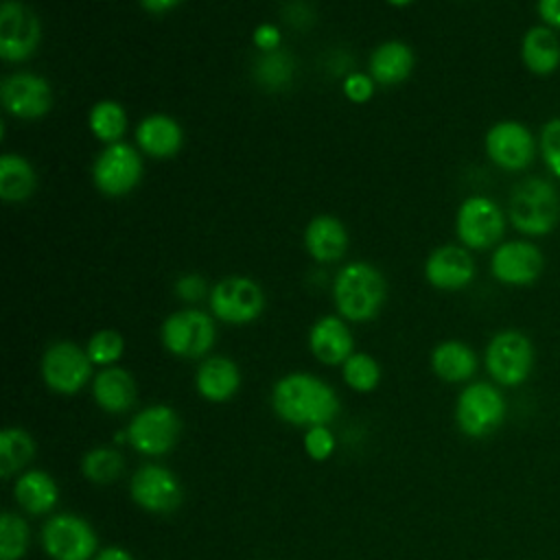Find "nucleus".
Wrapping results in <instances>:
<instances>
[{"mask_svg":"<svg viewBox=\"0 0 560 560\" xmlns=\"http://www.w3.org/2000/svg\"><path fill=\"white\" fill-rule=\"evenodd\" d=\"M273 413L291 427L330 424L339 409V396L330 383L308 372H291L271 387Z\"/></svg>","mask_w":560,"mask_h":560,"instance_id":"obj_1","label":"nucleus"},{"mask_svg":"<svg viewBox=\"0 0 560 560\" xmlns=\"http://www.w3.org/2000/svg\"><path fill=\"white\" fill-rule=\"evenodd\" d=\"M505 214L521 236H547L560 223V190L551 179L529 175L510 190Z\"/></svg>","mask_w":560,"mask_h":560,"instance_id":"obj_2","label":"nucleus"},{"mask_svg":"<svg viewBox=\"0 0 560 560\" xmlns=\"http://www.w3.org/2000/svg\"><path fill=\"white\" fill-rule=\"evenodd\" d=\"M387 298L383 273L363 260L341 267L332 282V300L346 322L374 319Z\"/></svg>","mask_w":560,"mask_h":560,"instance_id":"obj_3","label":"nucleus"},{"mask_svg":"<svg viewBox=\"0 0 560 560\" xmlns=\"http://www.w3.org/2000/svg\"><path fill=\"white\" fill-rule=\"evenodd\" d=\"M508 413V402L497 383L472 381L464 385L455 400V424L472 440H486L499 431Z\"/></svg>","mask_w":560,"mask_h":560,"instance_id":"obj_4","label":"nucleus"},{"mask_svg":"<svg viewBox=\"0 0 560 560\" xmlns=\"http://www.w3.org/2000/svg\"><path fill=\"white\" fill-rule=\"evenodd\" d=\"M536 363V350L532 339L516 330L505 328L490 337L486 350H483V365L490 374L492 383L499 387H518L523 385Z\"/></svg>","mask_w":560,"mask_h":560,"instance_id":"obj_5","label":"nucleus"},{"mask_svg":"<svg viewBox=\"0 0 560 560\" xmlns=\"http://www.w3.org/2000/svg\"><path fill=\"white\" fill-rule=\"evenodd\" d=\"M505 225V210L486 195L466 197L455 214V234L459 243L470 252L497 247L503 241Z\"/></svg>","mask_w":560,"mask_h":560,"instance_id":"obj_6","label":"nucleus"},{"mask_svg":"<svg viewBox=\"0 0 560 560\" xmlns=\"http://www.w3.org/2000/svg\"><path fill=\"white\" fill-rule=\"evenodd\" d=\"M127 444L147 457H162L175 448L182 435L179 413L164 402L147 405L129 420Z\"/></svg>","mask_w":560,"mask_h":560,"instance_id":"obj_7","label":"nucleus"},{"mask_svg":"<svg viewBox=\"0 0 560 560\" xmlns=\"http://www.w3.org/2000/svg\"><path fill=\"white\" fill-rule=\"evenodd\" d=\"M217 339L214 319L199 308L171 313L160 326V341L173 357L206 359Z\"/></svg>","mask_w":560,"mask_h":560,"instance_id":"obj_8","label":"nucleus"},{"mask_svg":"<svg viewBox=\"0 0 560 560\" xmlns=\"http://www.w3.org/2000/svg\"><path fill=\"white\" fill-rule=\"evenodd\" d=\"M42 549L50 560H94L98 536L79 514L59 512L42 525Z\"/></svg>","mask_w":560,"mask_h":560,"instance_id":"obj_9","label":"nucleus"},{"mask_svg":"<svg viewBox=\"0 0 560 560\" xmlns=\"http://www.w3.org/2000/svg\"><path fill=\"white\" fill-rule=\"evenodd\" d=\"M488 160L505 173L527 171L538 155V138L521 120H499L483 136Z\"/></svg>","mask_w":560,"mask_h":560,"instance_id":"obj_10","label":"nucleus"},{"mask_svg":"<svg viewBox=\"0 0 560 560\" xmlns=\"http://www.w3.org/2000/svg\"><path fill=\"white\" fill-rule=\"evenodd\" d=\"M92 361L85 348L74 341L61 339L50 343L42 354V378L55 394L72 396L79 394L92 378Z\"/></svg>","mask_w":560,"mask_h":560,"instance_id":"obj_11","label":"nucleus"},{"mask_svg":"<svg viewBox=\"0 0 560 560\" xmlns=\"http://www.w3.org/2000/svg\"><path fill=\"white\" fill-rule=\"evenodd\" d=\"M210 311L217 319L243 326L260 317L265 308V293L258 282L245 276H228L210 289Z\"/></svg>","mask_w":560,"mask_h":560,"instance_id":"obj_12","label":"nucleus"},{"mask_svg":"<svg viewBox=\"0 0 560 560\" xmlns=\"http://www.w3.org/2000/svg\"><path fill=\"white\" fill-rule=\"evenodd\" d=\"M545 269V256L534 238L501 241L490 254V273L505 287H529Z\"/></svg>","mask_w":560,"mask_h":560,"instance_id":"obj_13","label":"nucleus"},{"mask_svg":"<svg viewBox=\"0 0 560 560\" xmlns=\"http://www.w3.org/2000/svg\"><path fill=\"white\" fill-rule=\"evenodd\" d=\"M129 494L131 501L149 514H171L182 505L184 488L171 468L144 464L131 475Z\"/></svg>","mask_w":560,"mask_h":560,"instance_id":"obj_14","label":"nucleus"},{"mask_svg":"<svg viewBox=\"0 0 560 560\" xmlns=\"http://www.w3.org/2000/svg\"><path fill=\"white\" fill-rule=\"evenodd\" d=\"M140 177H142L140 153L127 142L107 144L92 164L94 186L107 197L127 195L138 186Z\"/></svg>","mask_w":560,"mask_h":560,"instance_id":"obj_15","label":"nucleus"},{"mask_svg":"<svg viewBox=\"0 0 560 560\" xmlns=\"http://www.w3.org/2000/svg\"><path fill=\"white\" fill-rule=\"evenodd\" d=\"M42 39L39 18L20 0L0 4V57L9 63L28 59Z\"/></svg>","mask_w":560,"mask_h":560,"instance_id":"obj_16","label":"nucleus"},{"mask_svg":"<svg viewBox=\"0 0 560 560\" xmlns=\"http://www.w3.org/2000/svg\"><path fill=\"white\" fill-rule=\"evenodd\" d=\"M0 103L4 112L22 120H35L52 107L50 83L35 72H15L0 83Z\"/></svg>","mask_w":560,"mask_h":560,"instance_id":"obj_17","label":"nucleus"},{"mask_svg":"<svg viewBox=\"0 0 560 560\" xmlns=\"http://www.w3.org/2000/svg\"><path fill=\"white\" fill-rule=\"evenodd\" d=\"M475 273V258L464 245H440L424 262L427 282L440 291H459L472 282Z\"/></svg>","mask_w":560,"mask_h":560,"instance_id":"obj_18","label":"nucleus"},{"mask_svg":"<svg viewBox=\"0 0 560 560\" xmlns=\"http://www.w3.org/2000/svg\"><path fill=\"white\" fill-rule=\"evenodd\" d=\"M308 350L324 365H343L354 352V337L343 317L324 315L308 330Z\"/></svg>","mask_w":560,"mask_h":560,"instance_id":"obj_19","label":"nucleus"},{"mask_svg":"<svg viewBox=\"0 0 560 560\" xmlns=\"http://www.w3.org/2000/svg\"><path fill=\"white\" fill-rule=\"evenodd\" d=\"M92 398L105 413H125L138 400L136 378L120 365L101 368L92 378Z\"/></svg>","mask_w":560,"mask_h":560,"instance_id":"obj_20","label":"nucleus"},{"mask_svg":"<svg viewBox=\"0 0 560 560\" xmlns=\"http://www.w3.org/2000/svg\"><path fill=\"white\" fill-rule=\"evenodd\" d=\"M241 387L238 365L223 357H206L195 372V389L208 402H228Z\"/></svg>","mask_w":560,"mask_h":560,"instance_id":"obj_21","label":"nucleus"},{"mask_svg":"<svg viewBox=\"0 0 560 560\" xmlns=\"http://www.w3.org/2000/svg\"><path fill=\"white\" fill-rule=\"evenodd\" d=\"M518 55L529 74L551 77L560 68V35L545 24H534L523 33Z\"/></svg>","mask_w":560,"mask_h":560,"instance_id":"obj_22","label":"nucleus"},{"mask_svg":"<svg viewBox=\"0 0 560 560\" xmlns=\"http://www.w3.org/2000/svg\"><path fill=\"white\" fill-rule=\"evenodd\" d=\"M13 499L26 514L42 516L55 510L59 501V486L46 470L28 468L15 477Z\"/></svg>","mask_w":560,"mask_h":560,"instance_id":"obj_23","label":"nucleus"},{"mask_svg":"<svg viewBox=\"0 0 560 560\" xmlns=\"http://www.w3.org/2000/svg\"><path fill=\"white\" fill-rule=\"evenodd\" d=\"M136 142L151 158H171L182 149L184 131L168 114H149L136 127Z\"/></svg>","mask_w":560,"mask_h":560,"instance_id":"obj_24","label":"nucleus"},{"mask_svg":"<svg viewBox=\"0 0 560 560\" xmlns=\"http://www.w3.org/2000/svg\"><path fill=\"white\" fill-rule=\"evenodd\" d=\"M304 245L317 262H335L348 249V232L332 214H317L304 230Z\"/></svg>","mask_w":560,"mask_h":560,"instance_id":"obj_25","label":"nucleus"},{"mask_svg":"<svg viewBox=\"0 0 560 560\" xmlns=\"http://www.w3.org/2000/svg\"><path fill=\"white\" fill-rule=\"evenodd\" d=\"M429 363L433 374L444 383H468L479 368L477 352L459 339H446L438 343L431 350Z\"/></svg>","mask_w":560,"mask_h":560,"instance_id":"obj_26","label":"nucleus"},{"mask_svg":"<svg viewBox=\"0 0 560 560\" xmlns=\"http://www.w3.org/2000/svg\"><path fill=\"white\" fill-rule=\"evenodd\" d=\"M368 66L374 83L398 85L413 70V50L400 39H389L372 50Z\"/></svg>","mask_w":560,"mask_h":560,"instance_id":"obj_27","label":"nucleus"},{"mask_svg":"<svg viewBox=\"0 0 560 560\" xmlns=\"http://www.w3.org/2000/svg\"><path fill=\"white\" fill-rule=\"evenodd\" d=\"M37 188V175L31 162L18 153L0 158V199L7 203L26 201Z\"/></svg>","mask_w":560,"mask_h":560,"instance_id":"obj_28","label":"nucleus"},{"mask_svg":"<svg viewBox=\"0 0 560 560\" xmlns=\"http://www.w3.org/2000/svg\"><path fill=\"white\" fill-rule=\"evenodd\" d=\"M37 444L33 435L22 427H7L0 433V475L4 479L18 477L35 457Z\"/></svg>","mask_w":560,"mask_h":560,"instance_id":"obj_29","label":"nucleus"},{"mask_svg":"<svg viewBox=\"0 0 560 560\" xmlns=\"http://www.w3.org/2000/svg\"><path fill=\"white\" fill-rule=\"evenodd\" d=\"M88 127L105 144H116L125 136L127 129V114L125 107L116 101H98L92 105L88 114Z\"/></svg>","mask_w":560,"mask_h":560,"instance_id":"obj_30","label":"nucleus"},{"mask_svg":"<svg viewBox=\"0 0 560 560\" xmlns=\"http://www.w3.org/2000/svg\"><path fill=\"white\" fill-rule=\"evenodd\" d=\"M122 468L125 459L114 446H96L81 457V472L92 483H112L122 475Z\"/></svg>","mask_w":560,"mask_h":560,"instance_id":"obj_31","label":"nucleus"},{"mask_svg":"<svg viewBox=\"0 0 560 560\" xmlns=\"http://www.w3.org/2000/svg\"><path fill=\"white\" fill-rule=\"evenodd\" d=\"M31 547V527L24 516L4 510L0 516V560H22Z\"/></svg>","mask_w":560,"mask_h":560,"instance_id":"obj_32","label":"nucleus"},{"mask_svg":"<svg viewBox=\"0 0 560 560\" xmlns=\"http://www.w3.org/2000/svg\"><path fill=\"white\" fill-rule=\"evenodd\" d=\"M341 378L350 389L370 394L381 383V365L368 352H352L341 365Z\"/></svg>","mask_w":560,"mask_h":560,"instance_id":"obj_33","label":"nucleus"},{"mask_svg":"<svg viewBox=\"0 0 560 560\" xmlns=\"http://www.w3.org/2000/svg\"><path fill=\"white\" fill-rule=\"evenodd\" d=\"M293 57L287 52V50H271V52H262L258 59H256V66H254V74L256 79L269 88V90H278L282 85H287L293 77Z\"/></svg>","mask_w":560,"mask_h":560,"instance_id":"obj_34","label":"nucleus"},{"mask_svg":"<svg viewBox=\"0 0 560 560\" xmlns=\"http://www.w3.org/2000/svg\"><path fill=\"white\" fill-rule=\"evenodd\" d=\"M85 352H88V357H90V361L94 365L109 368V365H116V361L122 357L125 339H122V335L118 330L103 328V330H96L88 339Z\"/></svg>","mask_w":560,"mask_h":560,"instance_id":"obj_35","label":"nucleus"},{"mask_svg":"<svg viewBox=\"0 0 560 560\" xmlns=\"http://www.w3.org/2000/svg\"><path fill=\"white\" fill-rule=\"evenodd\" d=\"M538 155L553 179H560V116L549 118L538 131Z\"/></svg>","mask_w":560,"mask_h":560,"instance_id":"obj_36","label":"nucleus"},{"mask_svg":"<svg viewBox=\"0 0 560 560\" xmlns=\"http://www.w3.org/2000/svg\"><path fill=\"white\" fill-rule=\"evenodd\" d=\"M304 453L313 459V462H326L332 457L335 448H337V440L330 431L328 424H319V427H311L304 431Z\"/></svg>","mask_w":560,"mask_h":560,"instance_id":"obj_37","label":"nucleus"},{"mask_svg":"<svg viewBox=\"0 0 560 560\" xmlns=\"http://www.w3.org/2000/svg\"><path fill=\"white\" fill-rule=\"evenodd\" d=\"M343 94L352 103H368L374 94V79L363 72H350L343 79Z\"/></svg>","mask_w":560,"mask_h":560,"instance_id":"obj_38","label":"nucleus"},{"mask_svg":"<svg viewBox=\"0 0 560 560\" xmlns=\"http://www.w3.org/2000/svg\"><path fill=\"white\" fill-rule=\"evenodd\" d=\"M208 293V284L199 273H186L175 282V295L184 302H199L201 298H206Z\"/></svg>","mask_w":560,"mask_h":560,"instance_id":"obj_39","label":"nucleus"},{"mask_svg":"<svg viewBox=\"0 0 560 560\" xmlns=\"http://www.w3.org/2000/svg\"><path fill=\"white\" fill-rule=\"evenodd\" d=\"M280 39H282V35H280L278 26H273V24H260V26L254 31V44H256L262 52L278 50Z\"/></svg>","mask_w":560,"mask_h":560,"instance_id":"obj_40","label":"nucleus"},{"mask_svg":"<svg viewBox=\"0 0 560 560\" xmlns=\"http://www.w3.org/2000/svg\"><path fill=\"white\" fill-rule=\"evenodd\" d=\"M536 13L540 24L560 33V0H536Z\"/></svg>","mask_w":560,"mask_h":560,"instance_id":"obj_41","label":"nucleus"},{"mask_svg":"<svg viewBox=\"0 0 560 560\" xmlns=\"http://www.w3.org/2000/svg\"><path fill=\"white\" fill-rule=\"evenodd\" d=\"M94 560H136L127 549H122V547H118V545H109V547H105V549H101L96 556H94Z\"/></svg>","mask_w":560,"mask_h":560,"instance_id":"obj_42","label":"nucleus"},{"mask_svg":"<svg viewBox=\"0 0 560 560\" xmlns=\"http://www.w3.org/2000/svg\"><path fill=\"white\" fill-rule=\"evenodd\" d=\"M142 4L144 11L149 13H166L171 9H175L182 0H138Z\"/></svg>","mask_w":560,"mask_h":560,"instance_id":"obj_43","label":"nucleus"},{"mask_svg":"<svg viewBox=\"0 0 560 560\" xmlns=\"http://www.w3.org/2000/svg\"><path fill=\"white\" fill-rule=\"evenodd\" d=\"M385 2H389L392 7H407V4L413 2V0H385Z\"/></svg>","mask_w":560,"mask_h":560,"instance_id":"obj_44","label":"nucleus"}]
</instances>
